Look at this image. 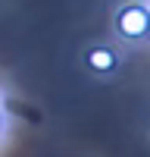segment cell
Segmentation results:
<instances>
[{
	"label": "cell",
	"instance_id": "cell-1",
	"mask_svg": "<svg viewBox=\"0 0 150 157\" xmlns=\"http://www.w3.org/2000/svg\"><path fill=\"white\" fill-rule=\"evenodd\" d=\"M116 29L125 38H141V35L150 32V13L144 6H125L116 16Z\"/></svg>",
	"mask_w": 150,
	"mask_h": 157
},
{
	"label": "cell",
	"instance_id": "cell-2",
	"mask_svg": "<svg viewBox=\"0 0 150 157\" xmlns=\"http://www.w3.org/2000/svg\"><path fill=\"white\" fill-rule=\"evenodd\" d=\"M88 66L97 69V72H109L116 66V57H112V50H106V47H94V50H88Z\"/></svg>",
	"mask_w": 150,
	"mask_h": 157
},
{
	"label": "cell",
	"instance_id": "cell-3",
	"mask_svg": "<svg viewBox=\"0 0 150 157\" xmlns=\"http://www.w3.org/2000/svg\"><path fill=\"white\" fill-rule=\"evenodd\" d=\"M0 135H3V113H0Z\"/></svg>",
	"mask_w": 150,
	"mask_h": 157
}]
</instances>
